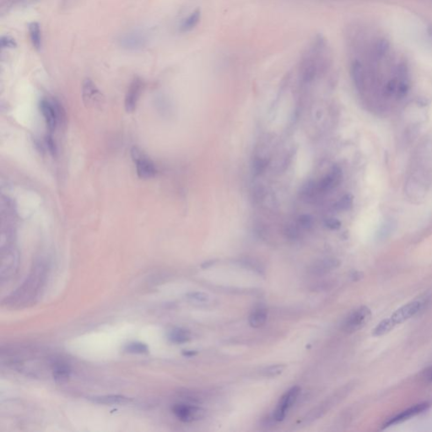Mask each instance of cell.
<instances>
[{
	"mask_svg": "<svg viewBox=\"0 0 432 432\" xmlns=\"http://www.w3.org/2000/svg\"><path fill=\"white\" fill-rule=\"evenodd\" d=\"M284 233L286 235V237L291 240H295V239L299 238V230L295 225H291L286 226Z\"/></svg>",
	"mask_w": 432,
	"mask_h": 432,
	"instance_id": "4316f807",
	"label": "cell"
},
{
	"mask_svg": "<svg viewBox=\"0 0 432 432\" xmlns=\"http://www.w3.org/2000/svg\"><path fill=\"white\" fill-rule=\"evenodd\" d=\"M431 34L432 35V27L431 28Z\"/></svg>",
	"mask_w": 432,
	"mask_h": 432,
	"instance_id": "1f68e13d",
	"label": "cell"
},
{
	"mask_svg": "<svg viewBox=\"0 0 432 432\" xmlns=\"http://www.w3.org/2000/svg\"><path fill=\"white\" fill-rule=\"evenodd\" d=\"M70 377V369L64 363L55 365L53 369V378L57 383H65Z\"/></svg>",
	"mask_w": 432,
	"mask_h": 432,
	"instance_id": "ac0fdd59",
	"label": "cell"
},
{
	"mask_svg": "<svg viewBox=\"0 0 432 432\" xmlns=\"http://www.w3.org/2000/svg\"><path fill=\"white\" fill-rule=\"evenodd\" d=\"M284 369H285V366L284 365L270 366V367L266 368L265 370H263V374L265 375L266 377H276V376L281 375L284 371Z\"/></svg>",
	"mask_w": 432,
	"mask_h": 432,
	"instance_id": "cb8c5ba5",
	"label": "cell"
},
{
	"mask_svg": "<svg viewBox=\"0 0 432 432\" xmlns=\"http://www.w3.org/2000/svg\"><path fill=\"white\" fill-rule=\"evenodd\" d=\"M324 225L327 228L333 230V231L339 230L341 227V222L339 219H335V218H328V219H325Z\"/></svg>",
	"mask_w": 432,
	"mask_h": 432,
	"instance_id": "83f0119b",
	"label": "cell"
},
{
	"mask_svg": "<svg viewBox=\"0 0 432 432\" xmlns=\"http://www.w3.org/2000/svg\"><path fill=\"white\" fill-rule=\"evenodd\" d=\"M148 39L141 31H131L122 35L118 39V43L123 48L130 51L141 50L147 45Z\"/></svg>",
	"mask_w": 432,
	"mask_h": 432,
	"instance_id": "52a82bcc",
	"label": "cell"
},
{
	"mask_svg": "<svg viewBox=\"0 0 432 432\" xmlns=\"http://www.w3.org/2000/svg\"><path fill=\"white\" fill-rule=\"evenodd\" d=\"M124 350L130 354H146L149 352V347L144 343L133 342L127 345Z\"/></svg>",
	"mask_w": 432,
	"mask_h": 432,
	"instance_id": "ffe728a7",
	"label": "cell"
},
{
	"mask_svg": "<svg viewBox=\"0 0 432 432\" xmlns=\"http://www.w3.org/2000/svg\"><path fill=\"white\" fill-rule=\"evenodd\" d=\"M28 29L32 46L37 51H39L42 47V32H41L40 25L37 22H31L28 26Z\"/></svg>",
	"mask_w": 432,
	"mask_h": 432,
	"instance_id": "2e32d148",
	"label": "cell"
},
{
	"mask_svg": "<svg viewBox=\"0 0 432 432\" xmlns=\"http://www.w3.org/2000/svg\"><path fill=\"white\" fill-rule=\"evenodd\" d=\"M318 194H320V192L318 190V183L310 181L306 182V185L303 186L301 194L304 199H307L309 201L315 198Z\"/></svg>",
	"mask_w": 432,
	"mask_h": 432,
	"instance_id": "d6986e66",
	"label": "cell"
},
{
	"mask_svg": "<svg viewBox=\"0 0 432 432\" xmlns=\"http://www.w3.org/2000/svg\"><path fill=\"white\" fill-rule=\"evenodd\" d=\"M40 110L49 131L55 130L57 124L65 115L63 107L56 100L43 99L40 102Z\"/></svg>",
	"mask_w": 432,
	"mask_h": 432,
	"instance_id": "3957f363",
	"label": "cell"
},
{
	"mask_svg": "<svg viewBox=\"0 0 432 432\" xmlns=\"http://www.w3.org/2000/svg\"><path fill=\"white\" fill-rule=\"evenodd\" d=\"M423 308V302L420 301H412L400 308L396 310L392 315L383 319L375 327L372 332L374 336L380 337L390 333L398 324L407 321Z\"/></svg>",
	"mask_w": 432,
	"mask_h": 432,
	"instance_id": "6da1fadb",
	"label": "cell"
},
{
	"mask_svg": "<svg viewBox=\"0 0 432 432\" xmlns=\"http://www.w3.org/2000/svg\"><path fill=\"white\" fill-rule=\"evenodd\" d=\"M372 313L367 306H361L349 313L343 324V330L348 333H353L361 330L371 318Z\"/></svg>",
	"mask_w": 432,
	"mask_h": 432,
	"instance_id": "7a4b0ae2",
	"label": "cell"
},
{
	"mask_svg": "<svg viewBox=\"0 0 432 432\" xmlns=\"http://www.w3.org/2000/svg\"><path fill=\"white\" fill-rule=\"evenodd\" d=\"M297 223H298L300 227L305 229V230H310L313 225V219H312V216H309V215H302L298 218Z\"/></svg>",
	"mask_w": 432,
	"mask_h": 432,
	"instance_id": "484cf974",
	"label": "cell"
},
{
	"mask_svg": "<svg viewBox=\"0 0 432 432\" xmlns=\"http://www.w3.org/2000/svg\"><path fill=\"white\" fill-rule=\"evenodd\" d=\"M300 392L301 389L299 387L296 386L291 388L282 396L274 413V419L276 421L281 422L284 420L288 411L290 410L291 407L296 404L297 398L299 397Z\"/></svg>",
	"mask_w": 432,
	"mask_h": 432,
	"instance_id": "8992f818",
	"label": "cell"
},
{
	"mask_svg": "<svg viewBox=\"0 0 432 432\" xmlns=\"http://www.w3.org/2000/svg\"><path fill=\"white\" fill-rule=\"evenodd\" d=\"M352 205H353V196L351 194H346L334 204V208L339 211H346L351 209Z\"/></svg>",
	"mask_w": 432,
	"mask_h": 432,
	"instance_id": "7402d4cb",
	"label": "cell"
},
{
	"mask_svg": "<svg viewBox=\"0 0 432 432\" xmlns=\"http://www.w3.org/2000/svg\"><path fill=\"white\" fill-rule=\"evenodd\" d=\"M46 145H47V148L49 150V151L51 152L52 154H55L56 145L55 143L53 141V138H52V136H47V137H46Z\"/></svg>",
	"mask_w": 432,
	"mask_h": 432,
	"instance_id": "f1b7e54d",
	"label": "cell"
},
{
	"mask_svg": "<svg viewBox=\"0 0 432 432\" xmlns=\"http://www.w3.org/2000/svg\"><path fill=\"white\" fill-rule=\"evenodd\" d=\"M183 355H186V356H193V355H196V352L194 351V350H188V351L184 352Z\"/></svg>",
	"mask_w": 432,
	"mask_h": 432,
	"instance_id": "4dcf8cb0",
	"label": "cell"
},
{
	"mask_svg": "<svg viewBox=\"0 0 432 432\" xmlns=\"http://www.w3.org/2000/svg\"><path fill=\"white\" fill-rule=\"evenodd\" d=\"M342 179L343 173L341 168L338 166H333L329 173L318 182V190L320 192V194L330 191L340 185Z\"/></svg>",
	"mask_w": 432,
	"mask_h": 432,
	"instance_id": "9c48e42d",
	"label": "cell"
},
{
	"mask_svg": "<svg viewBox=\"0 0 432 432\" xmlns=\"http://www.w3.org/2000/svg\"><path fill=\"white\" fill-rule=\"evenodd\" d=\"M269 165V161L266 159L262 158H256L254 159L252 164V172L254 176H259L260 174H262L266 167Z\"/></svg>",
	"mask_w": 432,
	"mask_h": 432,
	"instance_id": "44dd1931",
	"label": "cell"
},
{
	"mask_svg": "<svg viewBox=\"0 0 432 432\" xmlns=\"http://www.w3.org/2000/svg\"><path fill=\"white\" fill-rule=\"evenodd\" d=\"M37 0H3L1 3V15L9 12L11 9L18 7L28 6L34 3Z\"/></svg>",
	"mask_w": 432,
	"mask_h": 432,
	"instance_id": "e0dca14e",
	"label": "cell"
},
{
	"mask_svg": "<svg viewBox=\"0 0 432 432\" xmlns=\"http://www.w3.org/2000/svg\"><path fill=\"white\" fill-rule=\"evenodd\" d=\"M187 297L189 300H191L194 302L198 303H206L210 300V296L208 294L204 293V292H198V291H194V292H190L187 294Z\"/></svg>",
	"mask_w": 432,
	"mask_h": 432,
	"instance_id": "603a6c76",
	"label": "cell"
},
{
	"mask_svg": "<svg viewBox=\"0 0 432 432\" xmlns=\"http://www.w3.org/2000/svg\"><path fill=\"white\" fill-rule=\"evenodd\" d=\"M172 410L173 414H175V416L184 423H191L197 420H202L206 414V411L204 410V409L185 403H180L173 405Z\"/></svg>",
	"mask_w": 432,
	"mask_h": 432,
	"instance_id": "277c9868",
	"label": "cell"
},
{
	"mask_svg": "<svg viewBox=\"0 0 432 432\" xmlns=\"http://www.w3.org/2000/svg\"><path fill=\"white\" fill-rule=\"evenodd\" d=\"M429 404L426 403V402H423V403H420V404H417V405H414V406H412V407L409 408V409L405 410L402 411L401 413L396 414L395 416L389 418V420H387L386 422H384L383 427V428H387V427H389V426H394V425H397V424L402 423V422H404V421L410 420V418H413V417L416 416L418 414L423 413L424 411L427 410L429 409Z\"/></svg>",
	"mask_w": 432,
	"mask_h": 432,
	"instance_id": "ba28073f",
	"label": "cell"
},
{
	"mask_svg": "<svg viewBox=\"0 0 432 432\" xmlns=\"http://www.w3.org/2000/svg\"><path fill=\"white\" fill-rule=\"evenodd\" d=\"M131 155L135 163L137 174L142 179H149L156 175L157 169L153 162L146 157L139 149L133 147L131 151Z\"/></svg>",
	"mask_w": 432,
	"mask_h": 432,
	"instance_id": "5b68a950",
	"label": "cell"
},
{
	"mask_svg": "<svg viewBox=\"0 0 432 432\" xmlns=\"http://www.w3.org/2000/svg\"><path fill=\"white\" fill-rule=\"evenodd\" d=\"M168 340L171 342L176 345H182L184 343L189 342L191 340V334L189 331L181 328V327H175L168 333Z\"/></svg>",
	"mask_w": 432,
	"mask_h": 432,
	"instance_id": "5bb4252c",
	"label": "cell"
},
{
	"mask_svg": "<svg viewBox=\"0 0 432 432\" xmlns=\"http://www.w3.org/2000/svg\"><path fill=\"white\" fill-rule=\"evenodd\" d=\"M82 96L86 105H95L101 101L102 94L90 79H86L82 85Z\"/></svg>",
	"mask_w": 432,
	"mask_h": 432,
	"instance_id": "8fae6325",
	"label": "cell"
},
{
	"mask_svg": "<svg viewBox=\"0 0 432 432\" xmlns=\"http://www.w3.org/2000/svg\"><path fill=\"white\" fill-rule=\"evenodd\" d=\"M0 46L2 49H13L17 46L16 40L9 36H2L0 38Z\"/></svg>",
	"mask_w": 432,
	"mask_h": 432,
	"instance_id": "d4e9b609",
	"label": "cell"
},
{
	"mask_svg": "<svg viewBox=\"0 0 432 432\" xmlns=\"http://www.w3.org/2000/svg\"><path fill=\"white\" fill-rule=\"evenodd\" d=\"M144 87V83L141 79L135 78L130 85L129 90L125 97V109L128 112H132L137 106L139 96Z\"/></svg>",
	"mask_w": 432,
	"mask_h": 432,
	"instance_id": "30bf717a",
	"label": "cell"
},
{
	"mask_svg": "<svg viewBox=\"0 0 432 432\" xmlns=\"http://www.w3.org/2000/svg\"><path fill=\"white\" fill-rule=\"evenodd\" d=\"M267 318H268V313L266 312L265 309L260 307L253 311L249 316L248 322L251 327L257 328L263 326L267 321Z\"/></svg>",
	"mask_w": 432,
	"mask_h": 432,
	"instance_id": "9a60e30c",
	"label": "cell"
},
{
	"mask_svg": "<svg viewBox=\"0 0 432 432\" xmlns=\"http://www.w3.org/2000/svg\"><path fill=\"white\" fill-rule=\"evenodd\" d=\"M93 403L99 405H125L130 403L131 398L122 395L96 396L89 398Z\"/></svg>",
	"mask_w": 432,
	"mask_h": 432,
	"instance_id": "4fadbf2b",
	"label": "cell"
},
{
	"mask_svg": "<svg viewBox=\"0 0 432 432\" xmlns=\"http://www.w3.org/2000/svg\"><path fill=\"white\" fill-rule=\"evenodd\" d=\"M201 20V10L200 9H196L193 12L187 16L185 19L182 20L181 24L179 25V31L182 33H186L194 30L198 23L200 22Z\"/></svg>",
	"mask_w": 432,
	"mask_h": 432,
	"instance_id": "7c38bea8",
	"label": "cell"
},
{
	"mask_svg": "<svg viewBox=\"0 0 432 432\" xmlns=\"http://www.w3.org/2000/svg\"><path fill=\"white\" fill-rule=\"evenodd\" d=\"M426 377H427V379L432 382V368L426 371Z\"/></svg>",
	"mask_w": 432,
	"mask_h": 432,
	"instance_id": "f546056e",
	"label": "cell"
}]
</instances>
